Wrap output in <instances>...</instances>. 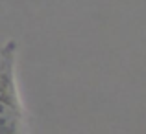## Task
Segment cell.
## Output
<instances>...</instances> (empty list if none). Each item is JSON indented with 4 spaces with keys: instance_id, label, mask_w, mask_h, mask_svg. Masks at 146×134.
<instances>
[{
    "instance_id": "1",
    "label": "cell",
    "mask_w": 146,
    "mask_h": 134,
    "mask_svg": "<svg viewBox=\"0 0 146 134\" xmlns=\"http://www.w3.org/2000/svg\"><path fill=\"white\" fill-rule=\"evenodd\" d=\"M19 42L7 39L0 46V134H30V118L17 77Z\"/></svg>"
}]
</instances>
